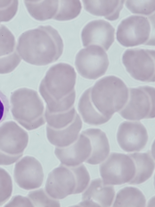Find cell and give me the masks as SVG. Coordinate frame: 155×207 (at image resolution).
<instances>
[{"label":"cell","instance_id":"484cf974","mask_svg":"<svg viewBox=\"0 0 155 207\" xmlns=\"http://www.w3.org/2000/svg\"><path fill=\"white\" fill-rule=\"evenodd\" d=\"M13 190L11 176L4 169L0 168V206L5 204L11 197Z\"/></svg>","mask_w":155,"mask_h":207},{"label":"cell","instance_id":"f1b7e54d","mask_svg":"<svg viewBox=\"0 0 155 207\" xmlns=\"http://www.w3.org/2000/svg\"><path fill=\"white\" fill-rule=\"evenodd\" d=\"M5 207H33L32 205L27 197L20 195L14 196Z\"/></svg>","mask_w":155,"mask_h":207},{"label":"cell","instance_id":"d6986e66","mask_svg":"<svg viewBox=\"0 0 155 207\" xmlns=\"http://www.w3.org/2000/svg\"><path fill=\"white\" fill-rule=\"evenodd\" d=\"M24 2L30 15L40 21L53 19L59 6V0H25Z\"/></svg>","mask_w":155,"mask_h":207},{"label":"cell","instance_id":"277c9868","mask_svg":"<svg viewBox=\"0 0 155 207\" xmlns=\"http://www.w3.org/2000/svg\"><path fill=\"white\" fill-rule=\"evenodd\" d=\"M90 180L89 173L83 164L69 167L61 164L49 174L45 190L54 199H63L82 192Z\"/></svg>","mask_w":155,"mask_h":207},{"label":"cell","instance_id":"8fae6325","mask_svg":"<svg viewBox=\"0 0 155 207\" xmlns=\"http://www.w3.org/2000/svg\"><path fill=\"white\" fill-rule=\"evenodd\" d=\"M117 138L122 149L132 152L139 151L144 148L148 135L146 128L140 122L126 121L119 126Z\"/></svg>","mask_w":155,"mask_h":207},{"label":"cell","instance_id":"30bf717a","mask_svg":"<svg viewBox=\"0 0 155 207\" xmlns=\"http://www.w3.org/2000/svg\"><path fill=\"white\" fill-rule=\"evenodd\" d=\"M14 176L15 180L19 187L29 190L40 187L44 175L39 161L33 157L28 156L16 164Z\"/></svg>","mask_w":155,"mask_h":207},{"label":"cell","instance_id":"44dd1931","mask_svg":"<svg viewBox=\"0 0 155 207\" xmlns=\"http://www.w3.org/2000/svg\"><path fill=\"white\" fill-rule=\"evenodd\" d=\"M146 199L142 192L138 188L127 187L117 193L113 207H144Z\"/></svg>","mask_w":155,"mask_h":207},{"label":"cell","instance_id":"4dcf8cb0","mask_svg":"<svg viewBox=\"0 0 155 207\" xmlns=\"http://www.w3.org/2000/svg\"></svg>","mask_w":155,"mask_h":207},{"label":"cell","instance_id":"4316f807","mask_svg":"<svg viewBox=\"0 0 155 207\" xmlns=\"http://www.w3.org/2000/svg\"><path fill=\"white\" fill-rule=\"evenodd\" d=\"M18 5L17 0H0V23L12 19L17 13Z\"/></svg>","mask_w":155,"mask_h":207},{"label":"cell","instance_id":"9c48e42d","mask_svg":"<svg viewBox=\"0 0 155 207\" xmlns=\"http://www.w3.org/2000/svg\"><path fill=\"white\" fill-rule=\"evenodd\" d=\"M151 32L150 23L147 17L132 15L121 22L117 29V38L127 47L147 44Z\"/></svg>","mask_w":155,"mask_h":207},{"label":"cell","instance_id":"8992f818","mask_svg":"<svg viewBox=\"0 0 155 207\" xmlns=\"http://www.w3.org/2000/svg\"><path fill=\"white\" fill-rule=\"evenodd\" d=\"M155 53L153 49H129L123 54L122 60L127 71L135 79L154 82Z\"/></svg>","mask_w":155,"mask_h":207},{"label":"cell","instance_id":"ac0fdd59","mask_svg":"<svg viewBox=\"0 0 155 207\" xmlns=\"http://www.w3.org/2000/svg\"><path fill=\"white\" fill-rule=\"evenodd\" d=\"M133 160L135 168L134 177L128 183L135 185L142 183L152 176L155 167L153 159L149 153L127 154Z\"/></svg>","mask_w":155,"mask_h":207},{"label":"cell","instance_id":"ffe728a7","mask_svg":"<svg viewBox=\"0 0 155 207\" xmlns=\"http://www.w3.org/2000/svg\"><path fill=\"white\" fill-rule=\"evenodd\" d=\"M90 88L86 90L80 97L78 110L85 123L94 125L103 124L110 119L103 115L93 106L90 97Z\"/></svg>","mask_w":155,"mask_h":207},{"label":"cell","instance_id":"7c38bea8","mask_svg":"<svg viewBox=\"0 0 155 207\" xmlns=\"http://www.w3.org/2000/svg\"><path fill=\"white\" fill-rule=\"evenodd\" d=\"M115 29L108 22L103 20L92 21L83 29L81 37L83 46L98 45L107 51L114 40Z\"/></svg>","mask_w":155,"mask_h":207},{"label":"cell","instance_id":"cb8c5ba5","mask_svg":"<svg viewBox=\"0 0 155 207\" xmlns=\"http://www.w3.org/2000/svg\"><path fill=\"white\" fill-rule=\"evenodd\" d=\"M33 207H60L59 201L51 197L45 190L40 189L29 192L27 197Z\"/></svg>","mask_w":155,"mask_h":207},{"label":"cell","instance_id":"3957f363","mask_svg":"<svg viewBox=\"0 0 155 207\" xmlns=\"http://www.w3.org/2000/svg\"><path fill=\"white\" fill-rule=\"evenodd\" d=\"M90 97L95 107L111 119L124 106L129 96V89L120 78L111 75L98 80L91 87Z\"/></svg>","mask_w":155,"mask_h":207},{"label":"cell","instance_id":"9a60e30c","mask_svg":"<svg viewBox=\"0 0 155 207\" xmlns=\"http://www.w3.org/2000/svg\"><path fill=\"white\" fill-rule=\"evenodd\" d=\"M82 127V120L77 113L72 123L65 128L55 130L46 125L47 139L52 144L56 147H66L77 140Z\"/></svg>","mask_w":155,"mask_h":207},{"label":"cell","instance_id":"d4e9b609","mask_svg":"<svg viewBox=\"0 0 155 207\" xmlns=\"http://www.w3.org/2000/svg\"><path fill=\"white\" fill-rule=\"evenodd\" d=\"M126 7L133 13L148 16L155 11V0H127Z\"/></svg>","mask_w":155,"mask_h":207},{"label":"cell","instance_id":"6da1fadb","mask_svg":"<svg viewBox=\"0 0 155 207\" xmlns=\"http://www.w3.org/2000/svg\"><path fill=\"white\" fill-rule=\"evenodd\" d=\"M76 78L74 68L69 64L60 63L50 68L39 89L46 103L45 110L50 113H60L74 106Z\"/></svg>","mask_w":155,"mask_h":207},{"label":"cell","instance_id":"7402d4cb","mask_svg":"<svg viewBox=\"0 0 155 207\" xmlns=\"http://www.w3.org/2000/svg\"><path fill=\"white\" fill-rule=\"evenodd\" d=\"M77 113L74 106L67 111L60 113H50L45 110L44 115L46 125L52 129L60 130L71 124Z\"/></svg>","mask_w":155,"mask_h":207},{"label":"cell","instance_id":"5bb4252c","mask_svg":"<svg viewBox=\"0 0 155 207\" xmlns=\"http://www.w3.org/2000/svg\"><path fill=\"white\" fill-rule=\"evenodd\" d=\"M82 195V207H110L114 197L113 186L107 184L99 178L93 180Z\"/></svg>","mask_w":155,"mask_h":207},{"label":"cell","instance_id":"52a82bcc","mask_svg":"<svg viewBox=\"0 0 155 207\" xmlns=\"http://www.w3.org/2000/svg\"><path fill=\"white\" fill-rule=\"evenodd\" d=\"M102 180L106 184L119 185L129 183L135 172L134 163L127 154L111 153L100 166Z\"/></svg>","mask_w":155,"mask_h":207},{"label":"cell","instance_id":"603a6c76","mask_svg":"<svg viewBox=\"0 0 155 207\" xmlns=\"http://www.w3.org/2000/svg\"><path fill=\"white\" fill-rule=\"evenodd\" d=\"M82 8L79 0H59L58 12L53 19L59 21L73 19L79 14Z\"/></svg>","mask_w":155,"mask_h":207},{"label":"cell","instance_id":"f546056e","mask_svg":"<svg viewBox=\"0 0 155 207\" xmlns=\"http://www.w3.org/2000/svg\"><path fill=\"white\" fill-rule=\"evenodd\" d=\"M10 107L8 100L7 96L0 90V123L6 117Z\"/></svg>","mask_w":155,"mask_h":207},{"label":"cell","instance_id":"5b68a950","mask_svg":"<svg viewBox=\"0 0 155 207\" xmlns=\"http://www.w3.org/2000/svg\"><path fill=\"white\" fill-rule=\"evenodd\" d=\"M118 113L129 120L154 118L155 88L145 86L129 88L127 101Z\"/></svg>","mask_w":155,"mask_h":207},{"label":"cell","instance_id":"7a4b0ae2","mask_svg":"<svg viewBox=\"0 0 155 207\" xmlns=\"http://www.w3.org/2000/svg\"><path fill=\"white\" fill-rule=\"evenodd\" d=\"M18 46L26 61L38 66L55 62L64 49L61 36L50 25H41L24 32L18 38Z\"/></svg>","mask_w":155,"mask_h":207},{"label":"cell","instance_id":"83f0119b","mask_svg":"<svg viewBox=\"0 0 155 207\" xmlns=\"http://www.w3.org/2000/svg\"><path fill=\"white\" fill-rule=\"evenodd\" d=\"M15 43V38L12 32L6 26L0 24V50H11Z\"/></svg>","mask_w":155,"mask_h":207},{"label":"cell","instance_id":"ba28073f","mask_svg":"<svg viewBox=\"0 0 155 207\" xmlns=\"http://www.w3.org/2000/svg\"><path fill=\"white\" fill-rule=\"evenodd\" d=\"M109 65L108 56L101 47L91 45L77 54L75 65L78 73L89 79H96L104 75Z\"/></svg>","mask_w":155,"mask_h":207},{"label":"cell","instance_id":"e0dca14e","mask_svg":"<svg viewBox=\"0 0 155 207\" xmlns=\"http://www.w3.org/2000/svg\"><path fill=\"white\" fill-rule=\"evenodd\" d=\"M125 0H83L85 9L96 16L113 21L118 19Z\"/></svg>","mask_w":155,"mask_h":207},{"label":"cell","instance_id":"2e32d148","mask_svg":"<svg viewBox=\"0 0 155 207\" xmlns=\"http://www.w3.org/2000/svg\"><path fill=\"white\" fill-rule=\"evenodd\" d=\"M81 133L89 137L91 146V155L85 162L95 165L104 160L110 151L109 142L105 133L96 128H88Z\"/></svg>","mask_w":155,"mask_h":207},{"label":"cell","instance_id":"4fadbf2b","mask_svg":"<svg viewBox=\"0 0 155 207\" xmlns=\"http://www.w3.org/2000/svg\"><path fill=\"white\" fill-rule=\"evenodd\" d=\"M91 146L89 137L81 133L77 140L65 147H56L55 153L61 164L69 167L78 165L90 157Z\"/></svg>","mask_w":155,"mask_h":207}]
</instances>
